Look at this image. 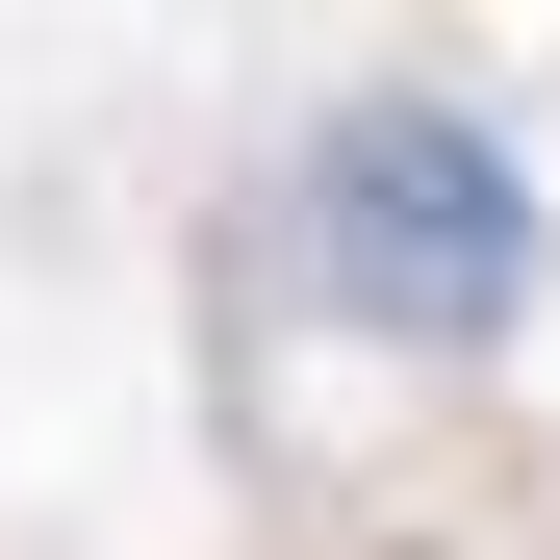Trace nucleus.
<instances>
[{"instance_id": "f257e3e1", "label": "nucleus", "mask_w": 560, "mask_h": 560, "mask_svg": "<svg viewBox=\"0 0 560 560\" xmlns=\"http://www.w3.org/2000/svg\"><path fill=\"white\" fill-rule=\"evenodd\" d=\"M306 280L383 357H510L535 280H560V205H535V153L458 103V77H357L306 128Z\"/></svg>"}]
</instances>
